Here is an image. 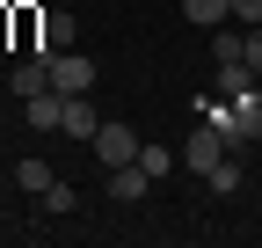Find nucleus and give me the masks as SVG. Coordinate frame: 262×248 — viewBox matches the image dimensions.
Returning a JSON list of instances; mask_svg holds the SVG:
<instances>
[{"mask_svg": "<svg viewBox=\"0 0 262 248\" xmlns=\"http://www.w3.org/2000/svg\"><path fill=\"white\" fill-rule=\"evenodd\" d=\"M88 146L102 153V168H131V161H139V146H146V139L131 132V124H102V132H95Z\"/></svg>", "mask_w": 262, "mask_h": 248, "instance_id": "f257e3e1", "label": "nucleus"}, {"mask_svg": "<svg viewBox=\"0 0 262 248\" xmlns=\"http://www.w3.org/2000/svg\"><path fill=\"white\" fill-rule=\"evenodd\" d=\"M51 88H58V95H88V88H95V58H80V51H51Z\"/></svg>", "mask_w": 262, "mask_h": 248, "instance_id": "f03ea898", "label": "nucleus"}, {"mask_svg": "<svg viewBox=\"0 0 262 248\" xmlns=\"http://www.w3.org/2000/svg\"><path fill=\"white\" fill-rule=\"evenodd\" d=\"M182 161H189L196 175H211V168L226 161V132H211V124H196V132H189V146H182Z\"/></svg>", "mask_w": 262, "mask_h": 248, "instance_id": "7ed1b4c3", "label": "nucleus"}, {"mask_svg": "<svg viewBox=\"0 0 262 248\" xmlns=\"http://www.w3.org/2000/svg\"><path fill=\"white\" fill-rule=\"evenodd\" d=\"M255 88H262V73L248 66V58H219V95H226V102H248Z\"/></svg>", "mask_w": 262, "mask_h": 248, "instance_id": "20e7f679", "label": "nucleus"}, {"mask_svg": "<svg viewBox=\"0 0 262 248\" xmlns=\"http://www.w3.org/2000/svg\"><path fill=\"white\" fill-rule=\"evenodd\" d=\"M8 88H15V95L29 102V95H44V88H51V51H29L22 58V66L8 73Z\"/></svg>", "mask_w": 262, "mask_h": 248, "instance_id": "39448f33", "label": "nucleus"}, {"mask_svg": "<svg viewBox=\"0 0 262 248\" xmlns=\"http://www.w3.org/2000/svg\"><path fill=\"white\" fill-rule=\"evenodd\" d=\"M22 117H29V132H58V124H66V95H58V88H44V95L22 102Z\"/></svg>", "mask_w": 262, "mask_h": 248, "instance_id": "423d86ee", "label": "nucleus"}, {"mask_svg": "<svg viewBox=\"0 0 262 248\" xmlns=\"http://www.w3.org/2000/svg\"><path fill=\"white\" fill-rule=\"evenodd\" d=\"M73 29H80V22L66 15V8H44V15H37V51H44V44L66 51V44H73Z\"/></svg>", "mask_w": 262, "mask_h": 248, "instance_id": "0eeeda50", "label": "nucleus"}, {"mask_svg": "<svg viewBox=\"0 0 262 248\" xmlns=\"http://www.w3.org/2000/svg\"><path fill=\"white\" fill-rule=\"evenodd\" d=\"M58 132H66V139H95V132H102L95 102H88V95H66V124H58Z\"/></svg>", "mask_w": 262, "mask_h": 248, "instance_id": "6e6552de", "label": "nucleus"}, {"mask_svg": "<svg viewBox=\"0 0 262 248\" xmlns=\"http://www.w3.org/2000/svg\"><path fill=\"white\" fill-rule=\"evenodd\" d=\"M146 182H153V175H146L139 161H131V168H110V197H117V204H139V197H146Z\"/></svg>", "mask_w": 262, "mask_h": 248, "instance_id": "1a4fd4ad", "label": "nucleus"}, {"mask_svg": "<svg viewBox=\"0 0 262 248\" xmlns=\"http://www.w3.org/2000/svg\"><path fill=\"white\" fill-rule=\"evenodd\" d=\"M182 15L196 29H219V22H233V0H182Z\"/></svg>", "mask_w": 262, "mask_h": 248, "instance_id": "9d476101", "label": "nucleus"}, {"mask_svg": "<svg viewBox=\"0 0 262 248\" xmlns=\"http://www.w3.org/2000/svg\"><path fill=\"white\" fill-rule=\"evenodd\" d=\"M226 139H262V102H233V124H226Z\"/></svg>", "mask_w": 262, "mask_h": 248, "instance_id": "9b49d317", "label": "nucleus"}, {"mask_svg": "<svg viewBox=\"0 0 262 248\" xmlns=\"http://www.w3.org/2000/svg\"><path fill=\"white\" fill-rule=\"evenodd\" d=\"M51 175H58L51 161H15V182H22L29 197H44V190H51Z\"/></svg>", "mask_w": 262, "mask_h": 248, "instance_id": "f8f14e48", "label": "nucleus"}, {"mask_svg": "<svg viewBox=\"0 0 262 248\" xmlns=\"http://www.w3.org/2000/svg\"><path fill=\"white\" fill-rule=\"evenodd\" d=\"M73 204H80V190H73L66 175H51V190H44V212H73Z\"/></svg>", "mask_w": 262, "mask_h": 248, "instance_id": "ddd939ff", "label": "nucleus"}, {"mask_svg": "<svg viewBox=\"0 0 262 248\" xmlns=\"http://www.w3.org/2000/svg\"><path fill=\"white\" fill-rule=\"evenodd\" d=\"M139 168H146V175L160 182V175H168V168H175V153H168V146H139Z\"/></svg>", "mask_w": 262, "mask_h": 248, "instance_id": "4468645a", "label": "nucleus"}, {"mask_svg": "<svg viewBox=\"0 0 262 248\" xmlns=\"http://www.w3.org/2000/svg\"><path fill=\"white\" fill-rule=\"evenodd\" d=\"M204 182H211V190H219V197H226V190H241V168H233V161H219V168H211Z\"/></svg>", "mask_w": 262, "mask_h": 248, "instance_id": "2eb2a0df", "label": "nucleus"}, {"mask_svg": "<svg viewBox=\"0 0 262 248\" xmlns=\"http://www.w3.org/2000/svg\"><path fill=\"white\" fill-rule=\"evenodd\" d=\"M233 22H241V29H255V22H262V0H233Z\"/></svg>", "mask_w": 262, "mask_h": 248, "instance_id": "dca6fc26", "label": "nucleus"}]
</instances>
